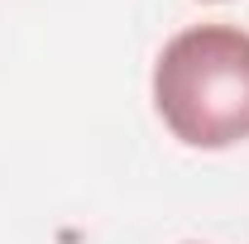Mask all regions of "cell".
Returning <instances> with one entry per match:
<instances>
[{
	"instance_id": "obj_1",
	"label": "cell",
	"mask_w": 249,
	"mask_h": 244,
	"mask_svg": "<svg viewBox=\"0 0 249 244\" xmlns=\"http://www.w3.org/2000/svg\"><path fill=\"white\" fill-rule=\"evenodd\" d=\"M154 105L187 149H230L249 139V34L196 24L163 43Z\"/></svg>"
}]
</instances>
